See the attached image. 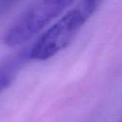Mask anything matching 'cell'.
Here are the masks:
<instances>
[{"label":"cell","mask_w":122,"mask_h":122,"mask_svg":"<svg viewBox=\"0 0 122 122\" xmlns=\"http://www.w3.org/2000/svg\"><path fill=\"white\" fill-rule=\"evenodd\" d=\"M29 60L27 51L0 62V93L13 81L24 63Z\"/></svg>","instance_id":"3957f363"},{"label":"cell","mask_w":122,"mask_h":122,"mask_svg":"<svg viewBox=\"0 0 122 122\" xmlns=\"http://www.w3.org/2000/svg\"><path fill=\"white\" fill-rule=\"evenodd\" d=\"M117 122H122V117H121V119H120L119 121H117Z\"/></svg>","instance_id":"5b68a950"},{"label":"cell","mask_w":122,"mask_h":122,"mask_svg":"<svg viewBox=\"0 0 122 122\" xmlns=\"http://www.w3.org/2000/svg\"><path fill=\"white\" fill-rule=\"evenodd\" d=\"M76 0H34L13 21L3 35V44L16 47L25 44L68 10Z\"/></svg>","instance_id":"7a4b0ae2"},{"label":"cell","mask_w":122,"mask_h":122,"mask_svg":"<svg viewBox=\"0 0 122 122\" xmlns=\"http://www.w3.org/2000/svg\"><path fill=\"white\" fill-rule=\"evenodd\" d=\"M103 2L104 0H76L27 51L29 60L47 61L67 49Z\"/></svg>","instance_id":"6da1fadb"},{"label":"cell","mask_w":122,"mask_h":122,"mask_svg":"<svg viewBox=\"0 0 122 122\" xmlns=\"http://www.w3.org/2000/svg\"><path fill=\"white\" fill-rule=\"evenodd\" d=\"M18 0H0V14L5 13L10 10Z\"/></svg>","instance_id":"277c9868"}]
</instances>
